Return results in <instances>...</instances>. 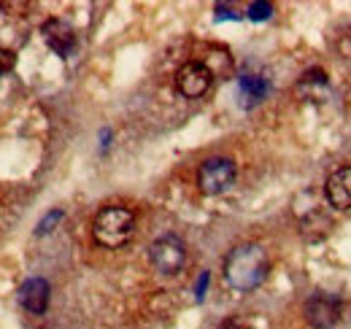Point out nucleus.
<instances>
[{"mask_svg":"<svg viewBox=\"0 0 351 329\" xmlns=\"http://www.w3.org/2000/svg\"><path fill=\"white\" fill-rule=\"evenodd\" d=\"M235 181V162L227 157H211L197 170V186L203 195H221Z\"/></svg>","mask_w":351,"mask_h":329,"instance_id":"39448f33","label":"nucleus"},{"mask_svg":"<svg viewBox=\"0 0 351 329\" xmlns=\"http://www.w3.org/2000/svg\"><path fill=\"white\" fill-rule=\"evenodd\" d=\"M219 329H254V327H252L249 321H243V319H235V316H232V319H227Z\"/></svg>","mask_w":351,"mask_h":329,"instance_id":"2eb2a0df","label":"nucleus"},{"mask_svg":"<svg viewBox=\"0 0 351 329\" xmlns=\"http://www.w3.org/2000/svg\"><path fill=\"white\" fill-rule=\"evenodd\" d=\"M41 36H44L46 46L54 54H60L62 60H68L76 51V30L65 19H46L44 27H41Z\"/></svg>","mask_w":351,"mask_h":329,"instance_id":"0eeeda50","label":"nucleus"},{"mask_svg":"<svg viewBox=\"0 0 351 329\" xmlns=\"http://www.w3.org/2000/svg\"><path fill=\"white\" fill-rule=\"evenodd\" d=\"M16 65V54L11 49H0V76H5L8 71H14Z\"/></svg>","mask_w":351,"mask_h":329,"instance_id":"ddd939ff","label":"nucleus"},{"mask_svg":"<svg viewBox=\"0 0 351 329\" xmlns=\"http://www.w3.org/2000/svg\"><path fill=\"white\" fill-rule=\"evenodd\" d=\"M135 232V213L125 206H106L92 221V235L103 248L125 246Z\"/></svg>","mask_w":351,"mask_h":329,"instance_id":"f03ea898","label":"nucleus"},{"mask_svg":"<svg viewBox=\"0 0 351 329\" xmlns=\"http://www.w3.org/2000/svg\"><path fill=\"white\" fill-rule=\"evenodd\" d=\"M49 294H51V289H49V284H46L44 278H27L19 287V291H16V300H19V305L27 313L41 316V313H46V308H49Z\"/></svg>","mask_w":351,"mask_h":329,"instance_id":"6e6552de","label":"nucleus"},{"mask_svg":"<svg viewBox=\"0 0 351 329\" xmlns=\"http://www.w3.org/2000/svg\"><path fill=\"white\" fill-rule=\"evenodd\" d=\"M327 203L338 210H351V167H338L327 175L324 184Z\"/></svg>","mask_w":351,"mask_h":329,"instance_id":"1a4fd4ad","label":"nucleus"},{"mask_svg":"<svg viewBox=\"0 0 351 329\" xmlns=\"http://www.w3.org/2000/svg\"><path fill=\"white\" fill-rule=\"evenodd\" d=\"M273 14V5L270 3H252L249 5V19H254V22H263Z\"/></svg>","mask_w":351,"mask_h":329,"instance_id":"f8f14e48","label":"nucleus"},{"mask_svg":"<svg viewBox=\"0 0 351 329\" xmlns=\"http://www.w3.org/2000/svg\"><path fill=\"white\" fill-rule=\"evenodd\" d=\"M270 259L260 243H241L224 259V281L238 291H252L267 278Z\"/></svg>","mask_w":351,"mask_h":329,"instance_id":"f257e3e1","label":"nucleus"},{"mask_svg":"<svg viewBox=\"0 0 351 329\" xmlns=\"http://www.w3.org/2000/svg\"><path fill=\"white\" fill-rule=\"evenodd\" d=\"M60 216H62L60 210H54V213H49V216H46L44 221L38 224V235H44V232H49V227H51L54 221H60Z\"/></svg>","mask_w":351,"mask_h":329,"instance_id":"4468645a","label":"nucleus"},{"mask_svg":"<svg viewBox=\"0 0 351 329\" xmlns=\"http://www.w3.org/2000/svg\"><path fill=\"white\" fill-rule=\"evenodd\" d=\"M311 86H316V89H324V86H327L324 71H308L306 76L300 79V84H298V92H300V95H308Z\"/></svg>","mask_w":351,"mask_h":329,"instance_id":"9b49d317","label":"nucleus"},{"mask_svg":"<svg viewBox=\"0 0 351 329\" xmlns=\"http://www.w3.org/2000/svg\"><path fill=\"white\" fill-rule=\"evenodd\" d=\"M152 267L162 276H178L186 265V246L176 235H162L149 246Z\"/></svg>","mask_w":351,"mask_h":329,"instance_id":"20e7f679","label":"nucleus"},{"mask_svg":"<svg viewBox=\"0 0 351 329\" xmlns=\"http://www.w3.org/2000/svg\"><path fill=\"white\" fill-rule=\"evenodd\" d=\"M211 82H214V73L206 62H184L176 71V89H178V95H184L189 100L203 97L208 92Z\"/></svg>","mask_w":351,"mask_h":329,"instance_id":"423d86ee","label":"nucleus"},{"mask_svg":"<svg viewBox=\"0 0 351 329\" xmlns=\"http://www.w3.org/2000/svg\"><path fill=\"white\" fill-rule=\"evenodd\" d=\"M265 95H267V82H265L263 76H243V79H241V97H243V106L260 103Z\"/></svg>","mask_w":351,"mask_h":329,"instance_id":"9d476101","label":"nucleus"},{"mask_svg":"<svg viewBox=\"0 0 351 329\" xmlns=\"http://www.w3.org/2000/svg\"><path fill=\"white\" fill-rule=\"evenodd\" d=\"M303 313L313 329H332L343 316V300L330 291H313L306 300Z\"/></svg>","mask_w":351,"mask_h":329,"instance_id":"7ed1b4c3","label":"nucleus"}]
</instances>
